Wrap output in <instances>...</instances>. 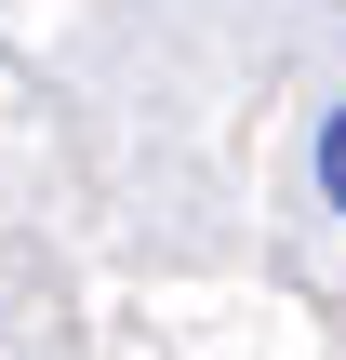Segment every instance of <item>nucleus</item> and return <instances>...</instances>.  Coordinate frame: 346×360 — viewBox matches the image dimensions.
<instances>
[{"instance_id": "1", "label": "nucleus", "mask_w": 346, "mask_h": 360, "mask_svg": "<svg viewBox=\"0 0 346 360\" xmlns=\"http://www.w3.org/2000/svg\"><path fill=\"white\" fill-rule=\"evenodd\" d=\"M320 200H333V214H346V107H333V120H320Z\"/></svg>"}]
</instances>
